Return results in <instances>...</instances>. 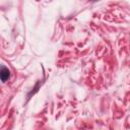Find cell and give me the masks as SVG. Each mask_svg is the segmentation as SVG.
Listing matches in <instances>:
<instances>
[{"label":"cell","mask_w":130,"mask_h":130,"mask_svg":"<svg viewBox=\"0 0 130 130\" xmlns=\"http://www.w3.org/2000/svg\"><path fill=\"white\" fill-rule=\"evenodd\" d=\"M0 77H1L2 82H5V81H7V80L10 78V71H9L6 67H4V66H2V67H1Z\"/></svg>","instance_id":"cell-1"},{"label":"cell","mask_w":130,"mask_h":130,"mask_svg":"<svg viewBox=\"0 0 130 130\" xmlns=\"http://www.w3.org/2000/svg\"><path fill=\"white\" fill-rule=\"evenodd\" d=\"M93 1H95V0H93Z\"/></svg>","instance_id":"cell-2"}]
</instances>
